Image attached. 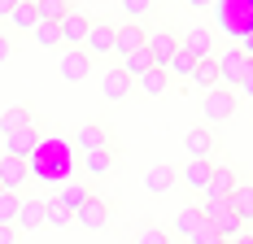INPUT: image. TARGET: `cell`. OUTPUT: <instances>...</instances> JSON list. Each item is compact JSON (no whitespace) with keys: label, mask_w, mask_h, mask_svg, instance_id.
<instances>
[{"label":"cell","mask_w":253,"mask_h":244,"mask_svg":"<svg viewBox=\"0 0 253 244\" xmlns=\"http://www.w3.org/2000/svg\"><path fill=\"white\" fill-rule=\"evenodd\" d=\"M31 4H35L40 22H61V18L75 9V0H31Z\"/></svg>","instance_id":"26"},{"label":"cell","mask_w":253,"mask_h":244,"mask_svg":"<svg viewBox=\"0 0 253 244\" xmlns=\"http://www.w3.org/2000/svg\"><path fill=\"white\" fill-rule=\"evenodd\" d=\"M227 214H231L227 201H201V218H205V227H218Z\"/></svg>","instance_id":"34"},{"label":"cell","mask_w":253,"mask_h":244,"mask_svg":"<svg viewBox=\"0 0 253 244\" xmlns=\"http://www.w3.org/2000/svg\"><path fill=\"white\" fill-rule=\"evenodd\" d=\"M26 179H31V166H26V162H18V157H4V162H0V192H18L22 196Z\"/></svg>","instance_id":"13"},{"label":"cell","mask_w":253,"mask_h":244,"mask_svg":"<svg viewBox=\"0 0 253 244\" xmlns=\"http://www.w3.org/2000/svg\"><path fill=\"white\" fill-rule=\"evenodd\" d=\"M135 244H170V236H166L157 222H140V231H135Z\"/></svg>","instance_id":"36"},{"label":"cell","mask_w":253,"mask_h":244,"mask_svg":"<svg viewBox=\"0 0 253 244\" xmlns=\"http://www.w3.org/2000/svg\"><path fill=\"white\" fill-rule=\"evenodd\" d=\"M87 196H92V188H87L83 179H66V183H61V196H57V201H61V205H66L70 214H75V209L83 205V201H87Z\"/></svg>","instance_id":"24"},{"label":"cell","mask_w":253,"mask_h":244,"mask_svg":"<svg viewBox=\"0 0 253 244\" xmlns=\"http://www.w3.org/2000/svg\"><path fill=\"white\" fill-rule=\"evenodd\" d=\"M0 244H18V231L13 227H0Z\"/></svg>","instance_id":"39"},{"label":"cell","mask_w":253,"mask_h":244,"mask_svg":"<svg viewBox=\"0 0 253 244\" xmlns=\"http://www.w3.org/2000/svg\"><path fill=\"white\" fill-rule=\"evenodd\" d=\"M135 87H140L144 96H166V92H170V74L153 66V70H144L140 79H135Z\"/></svg>","instance_id":"22"},{"label":"cell","mask_w":253,"mask_h":244,"mask_svg":"<svg viewBox=\"0 0 253 244\" xmlns=\"http://www.w3.org/2000/svg\"><path fill=\"white\" fill-rule=\"evenodd\" d=\"M236 244H249V240H236Z\"/></svg>","instance_id":"44"},{"label":"cell","mask_w":253,"mask_h":244,"mask_svg":"<svg viewBox=\"0 0 253 244\" xmlns=\"http://www.w3.org/2000/svg\"><path fill=\"white\" fill-rule=\"evenodd\" d=\"M245 227H249V231H253V209H249V214H245Z\"/></svg>","instance_id":"43"},{"label":"cell","mask_w":253,"mask_h":244,"mask_svg":"<svg viewBox=\"0 0 253 244\" xmlns=\"http://www.w3.org/2000/svg\"><path fill=\"white\" fill-rule=\"evenodd\" d=\"M118 66H123V70L131 74V79H140L144 70H153V61H149V52H144V48H140V52H131V57H123Z\"/></svg>","instance_id":"35"},{"label":"cell","mask_w":253,"mask_h":244,"mask_svg":"<svg viewBox=\"0 0 253 244\" xmlns=\"http://www.w3.org/2000/svg\"><path fill=\"white\" fill-rule=\"evenodd\" d=\"M31 35H35L40 48H57V44H61V26H57V22H35Z\"/></svg>","instance_id":"31"},{"label":"cell","mask_w":253,"mask_h":244,"mask_svg":"<svg viewBox=\"0 0 253 244\" xmlns=\"http://www.w3.org/2000/svg\"><path fill=\"white\" fill-rule=\"evenodd\" d=\"M144 52H149V61L157 66V70H166V61L179 52V35L170 31V26H162V31H153L149 40H144Z\"/></svg>","instance_id":"3"},{"label":"cell","mask_w":253,"mask_h":244,"mask_svg":"<svg viewBox=\"0 0 253 244\" xmlns=\"http://www.w3.org/2000/svg\"><path fill=\"white\" fill-rule=\"evenodd\" d=\"M188 244H218V236H214L210 227H201V231H197V236H192V240H188Z\"/></svg>","instance_id":"37"},{"label":"cell","mask_w":253,"mask_h":244,"mask_svg":"<svg viewBox=\"0 0 253 244\" xmlns=\"http://www.w3.org/2000/svg\"><path fill=\"white\" fill-rule=\"evenodd\" d=\"M201 227H205L201 209H197V205H183V209L175 214V236H170V240H192Z\"/></svg>","instance_id":"20"},{"label":"cell","mask_w":253,"mask_h":244,"mask_svg":"<svg viewBox=\"0 0 253 244\" xmlns=\"http://www.w3.org/2000/svg\"><path fill=\"white\" fill-rule=\"evenodd\" d=\"M57 74H61L66 83H83V79L92 74V57L83 48H61V70Z\"/></svg>","instance_id":"11"},{"label":"cell","mask_w":253,"mask_h":244,"mask_svg":"<svg viewBox=\"0 0 253 244\" xmlns=\"http://www.w3.org/2000/svg\"><path fill=\"white\" fill-rule=\"evenodd\" d=\"M214 236H218V244H236V240H249V227L236 218V214H227V218L218 222V227H210Z\"/></svg>","instance_id":"25"},{"label":"cell","mask_w":253,"mask_h":244,"mask_svg":"<svg viewBox=\"0 0 253 244\" xmlns=\"http://www.w3.org/2000/svg\"><path fill=\"white\" fill-rule=\"evenodd\" d=\"M75 148L83 153H96V148H114V131L105 126V122H83L75 131Z\"/></svg>","instance_id":"8"},{"label":"cell","mask_w":253,"mask_h":244,"mask_svg":"<svg viewBox=\"0 0 253 244\" xmlns=\"http://www.w3.org/2000/svg\"><path fill=\"white\" fill-rule=\"evenodd\" d=\"M114 162H118V148H96V153H83V174H87V179H101V174L114 170Z\"/></svg>","instance_id":"18"},{"label":"cell","mask_w":253,"mask_h":244,"mask_svg":"<svg viewBox=\"0 0 253 244\" xmlns=\"http://www.w3.org/2000/svg\"><path fill=\"white\" fill-rule=\"evenodd\" d=\"M75 222H79V227H87V231H101V227H109V201H101V196H87V201L75 209Z\"/></svg>","instance_id":"10"},{"label":"cell","mask_w":253,"mask_h":244,"mask_svg":"<svg viewBox=\"0 0 253 244\" xmlns=\"http://www.w3.org/2000/svg\"><path fill=\"white\" fill-rule=\"evenodd\" d=\"M227 209H231L240 222H245V214L253 209V183H236V192L227 196Z\"/></svg>","instance_id":"28"},{"label":"cell","mask_w":253,"mask_h":244,"mask_svg":"<svg viewBox=\"0 0 253 244\" xmlns=\"http://www.w3.org/2000/svg\"><path fill=\"white\" fill-rule=\"evenodd\" d=\"M44 227H57V231H61V227H75V214L52 196V201H44Z\"/></svg>","instance_id":"27"},{"label":"cell","mask_w":253,"mask_h":244,"mask_svg":"<svg viewBox=\"0 0 253 244\" xmlns=\"http://www.w3.org/2000/svg\"><path fill=\"white\" fill-rule=\"evenodd\" d=\"M114 31H118L114 22L96 18V22H92V31H87V40H83V52H87L92 61H96V57H114Z\"/></svg>","instance_id":"4"},{"label":"cell","mask_w":253,"mask_h":244,"mask_svg":"<svg viewBox=\"0 0 253 244\" xmlns=\"http://www.w3.org/2000/svg\"><path fill=\"white\" fill-rule=\"evenodd\" d=\"M249 244H253V231H249Z\"/></svg>","instance_id":"45"},{"label":"cell","mask_w":253,"mask_h":244,"mask_svg":"<svg viewBox=\"0 0 253 244\" xmlns=\"http://www.w3.org/2000/svg\"><path fill=\"white\" fill-rule=\"evenodd\" d=\"M9 22L18 26V31H35L40 13H35V4H31V0H18V4H13V13H9Z\"/></svg>","instance_id":"29"},{"label":"cell","mask_w":253,"mask_h":244,"mask_svg":"<svg viewBox=\"0 0 253 244\" xmlns=\"http://www.w3.org/2000/svg\"><path fill=\"white\" fill-rule=\"evenodd\" d=\"M183 4H192V9H210L214 0H183Z\"/></svg>","instance_id":"41"},{"label":"cell","mask_w":253,"mask_h":244,"mask_svg":"<svg viewBox=\"0 0 253 244\" xmlns=\"http://www.w3.org/2000/svg\"><path fill=\"white\" fill-rule=\"evenodd\" d=\"M118 9H123L126 22H140V26H144V18L153 13V0H118Z\"/></svg>","instance_id":"30"},{"label":"cell","mask_w":253,"mask_h":244,"mask_svg":"<svg viewBox=\"0 0 253 244\" xmlns=\"http://www.w3.org/2000/svg\"><path fill=\"white\" fill-rule=\"evenodd\" d=\"M40 140H44V126H40V122H35V126H26V131H13V135H4V157L26 162V157L40 148Z\"/></svg>","instance_id":"5"},{"label":"cell","mask_w":253,"mask_h":244,"mask_svg":"<svg viewBox=\"0 0 253 244\" xmlns=\"http://www.w3.org/2000/svg\"><path fill=\"white\" fill-rule=\"evenodd\" d=\"M249 4H253V0H249Z\"/></svg>","instance_id":"47"},{"label":"cell","mask_w":253,"mask_h":244,"mask_svg":"<svg viewBox=\"0 0 253 244\" xmlns=\"http://www.w3.org/2000/svg\"><path fill=\"white\" fill-rule=\"evenodd\" d=\"M179 183V170L170 166V162H157V166H149V174H144V188H149L153 196H162V192H170Z\"/></svg>","instance_id":"17"},{"label":"cell","mask_w":253,"mask_h":244,"mask_svg":"<svg viewBox=\"0 0 253 244\" xmlns=\"http://www.w3.org/2000/svg\"><path fill=\"white\" fill-rule=\"evenodd\" d=\"M131 87H135V79H131L123 66H109V70L101 74V92H105V100H126V96H131Z\"/></svg>","instance_id":"12"},{"label":"cell","mask_w":253,"mask_h":244,"mask_svg":"<svg viewBox=\"0 0 253 244\" xmlns=\"http://www.w3.org/2000/svg\"><path fill=\"white\" fill-rule=\"evenodd\" d=\"M35 227H44V201L40 196H22L18 218H13V231H35Z\"/></svg>","instance_id":"16"},{"label":"cell","mask_w":253,"mask_h":244,"mask_svg":"<svg viewBox=\"0 0 253 244\" xmlns=\"http://www.w3.org/2000/svg\"><path fill=\"white\" fill-rule=\"evenodd\" d=\"M18 205H22V196H18V192H0V227H13Z\"/></svg>","instance_id":"33"},{"label":"cell","mask_w":253,"mask_h":244,"mask_svg":"<svg viewBox=\"0 0 253 244\" xmlns=\"http://www.w3.org/2000/svg\"><path fill=\"white\" fill-rule=\"evenodd\" d=\"M214 61H218V87H227V92H240V83L253 74V57H245L240 48L214 52Z\"/></svg>","instance_id":"1"},{"label":"cell","mask_w":253,"mask_h":244,"mask_svg":"<svg viewBox=\"0 0 253 244\" xmlns=\"http://www.w3.org/2000/svg\"><path fill=\"white\" fill-rule=\"evenodd\" d=\"M236 183H240V179H236V170H231V166H218V162H214V174H210L205 201H227V196L236 192Z\"/></svg>","instance_id":"14"},{"label":"cell","mask_w":253,"mask_h":244,"mask_svg":"<svg viewBox=\"0 0 253 244\" xmlns=\"http://www.w3.org/2000/svg\"><path fill=\"white\" fill-rule=\"evenodd\" d=\"M183 148H188V162H214V131L210 126H192L183 135Z\"/></svg>","instance_id":"9"},{"label":"cell","mask_w":253,"mask_h":244,"mask_svg":"<svg viewBox=\"0 0 253 244\" xmlns=\"http://www.w3.org/2000/svg\"><path fill=\"white\" fill-rule=\"evenodd\" d=\"M26 126H35V109H31V105H9V109L0 114V131H4V135L26 131Z\"/></svg>","instance_id":"19"},{"label":"cell","mask_w":253,"mask_h":244,"mask_svg":"<svg viewBox=\"0 0 253 244\" xmlns=\"http://www.w3.org/2000/svg\"><path fill=\"white\" fill-rule=\"evenodd\" d=\"M210 174H214V162H183V170H179V179L192 188V192H201L210 188Z\"/></svg>","instance_id":"21"},{"label":"cell","mask_w":253,"mask_h":244,"mask_svg":"<svg viewBox=\"0 0 253 244\" xmlns=\"http://www.w3.org/2000/svg\"><path fill=\"white\" fill-rule=\"evenodd\" d=\"M179 48H183V52H192L197 61L214 57V31H205V26H192V31L179 40Z\"/></svg>","instance_id":"15"},{"label":"cell","mask_w":253,"mask_h":244,"mask_svg":"<svg viewBox=\"0 0 253 244\" xmlns=\"http://www.w3.org/2000/svg\"><path fill=\"white\" fill-rule=\"evenodd\" d=\"M144 40H149V31H144L140 22H123L118 31H114V57L123 61V57H131V52H140Z\"/></svg>","instance_id":"7"},{"label":"cell","mask_w":253,"mask_h":244,"mask_svg":"<svg viewBox=\"0 0 253 244\" xmlns=\"http://www.w3.org/2000/svg\"><path fill=\"white\" fill-rule=\"evenodd\" d=\"M192 70H197V57H192V52H183V48L166 61V74H183V79H192Z\"/></svg>","instance_id":"32"},{"label":"cell","mask_w":253,"mask_h":244,"mask_svg":"<svg viewBox=\"0 0 253 244\" xmlns=\"http://www.w3.org/2000/svg\"><path fill=\"white\" fill-rule=\"evenodd\" d=\"M9 57H13V40H9V35H4V31H0V66H4V61H9Z\"/></svg>","instance_id":"38"},{"label":"cell","mask_w":253,"mask_h":244,"mask_svg":"<svg viewBox=\"0 0 253 244\" xmlns=\"http://www.w3.org/2000/svg\"><path fill=\"white\" fill-rule=\"evenodd\" d=\"M240 92H245V96H253V74L245 79V83H240Z\"/></svg>","instance_id":"42"},{"label":"cell","mask_w":253,"mask_h":244,"mask_svg":"<svg viewBox=\"0 0 253 244\" xmlns=\"http://www.w3.org/2000/svg\"><path fill=\"white\" fill-rule=\"evenodd\" d=\"M13 4H18V0H0V18H9V13H13Z\"/></svg>","instance_id":"40"},{"label":"cell","mask_w":253,"mask_h":244,"mask_svg":"<svg viewBox=\"0 0 253 244\" xmlns=\"http://www.w3.org/2000/svg\"><path fill=\"white\" fill-rule=\"evenodd\" d=\"M231 109H236V92H227V87H214V92H205V96H201V118H205V126L227 122Z\"/></svg>","instance_id":"2"},{"label":"cell","mask_w":253,"mask_h":244,"mask_svg":"<svg viewBox=\"0 0 253 244\" xmlns=\"http://www.w3.org/2000/svg\"><path fill=\"white\" fill-rule=\"evenodd\" d=\"M188 83H192V87H201V96H205V92H214V87H218V61H214V57L197 61V70H192Z\"/></svg>","instance_id":"23"},{"label":"cell","mask_w":253,"mask_h":244,"mask_svg":"<svg viewBox=\"0 0 253 244\" xmlns=\"http://www.w3.org/2000/svg\"><path fill=\"white\" fill-rule=\"evenodd\" d=\"M170 244H179V240H170Z\"/></svg>","instance_id":"46"},{"label":"cell","mask_w":253,"mask_h":244,"mask_svg":"<svg viewBox=\"0 0 253 244\" xmlns=\"http://www.w3.org/2000/svg\"><path fill=\"white\" fill-rule=\"evenodd\" d=\"M57 26H61V44H66V48H83V40H87V31H92V18L75 4Z\"/></svg>","instance_id":"6"}]
</instances>
